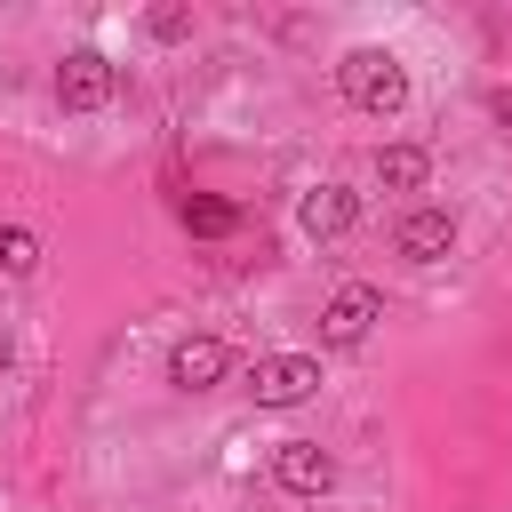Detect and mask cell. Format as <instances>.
I'll list each match as a JSON object with an SVG mask.
<instances>
[{"instance_id": "obj_1", "label": "cell", "mask_w": 512, "mask_h": 512, "mask_svg": "<svg viewBox=\"0 0 512 512\" xmlns=\"http://www.w3.org/2000/svg\"><path fill=\"white\" fill-rule=\"evenodd\" d=\"M336 88H344V104H360V112H376V120H392L400 104H408V64L392 56V48H344V64H336Z\"/></svg>"}, {"instance_id": "obj_2", "label": "cell", "mask_w": 512, "mask_h": 512, "mask_svg": "<svg viewBox=\"0 0 512 512\" xmlns=\"http://www.w3.org/2000/svg\"><path fill=\"white\" fill-rule=\"evenodd\" d=\"M120 96V64L104 56V48H72L64 64H56V104L64 112H104Z\"/></svg>"}, {"instance_id": "obj_3", "label": "cell", "mask_w": 512, "mask_h": 512, "mask_svg": "<svg viewBox=\"0 0 512 512\" xmlns=\"http://www.w3.org/2000/svg\"><path fill=\"white\" fill-rule=\"evenodd\" d=\"M384 320V288L376 280H344L328 304H320V336L336 344V352H352V344H368V328Z\"/></svg>"}, {"instance_id": "obj_4", "label": "cell", "mask_w": 512, "mask_h": 512, "mask_svg": "<svg viewBox=\"0 0 512 512\" xmlns=\"http://www.w3.org/2000/svg\"><path fill=\"white\" fill-rule=\"evenodd\" d=\"M248 392H256V408H304L320 392V360L312 352H272V360H256Z\"/></svg>"}, {"instance_id": "obj_5", "label": "cell", "mask_w": 512, "mask_h": 512, "mask_svg": "<svg viewBox=\"0 0 512 512\" xmlns=\"http://www.w3.org/2000/svg\"><path fill=\"white\" fill-rule=\"evenodd\" d=\"M448 248H456V208H440V200H424L392 224V256H408V264H440Z\"/></svg>"}, {"instance_id": "obj_6", "label": "cell", "mask_w": 512, "mask_h": 512, "mask_svg": "<svg viewBox=\"0 0 512 512\" xmlns=\"http://www.w3.org/2000/svg\"><path fill=\"white\" fill-rule=\"evenodd\" d=\"M232 376V344L224 336H176L168 344V384L176 392H216Z\"/></svg>"}, {"instance_id": "obj_7", "label": "cell", "mask_w": 512, "mask_h": 512, "mask_svg": "<svg viewBox=\"0 0 512 512\" xmlns=\"http://www.w3.org/2000/svg\"><path fill=\"white\" fill-rule=\"evenodd\" d=\"M272 480H280L288 496H328V488H336V456H328L320 440H280V448H272Z\"/></svg>"}, {"instance_id": "obj_8", "label": "cell", "mask_w": 512, "mask_h": 512, "mask_svg": "<svg viewBox=\"0 0 512 512\" xmlns=\"http://www.w3.org/2000/svg\"><path fill=\"white\" fill-rule=\"evenodd\" d=\"M296 224H304L312 240H344V232L360 224V192H352V184H312V192L296 200Z\"/></svg>"}, {"instance_id": "obj_9", "label": "cell", "mask_w": 512, "mask_h": 512, "mask_svg": "<svg viewBox=\"0 0 512 512\" xmlns=\"http://www.w3.org/2000/svg\"><path fill=\"white\" fill-rule=\"evenodd\" d=\"M176 224H184L192 240H224V232H240V200H216V192H192V200H176Z\"/></svg>"}, {"instance_id": "obj_10", "label": "cell", "mask_w": 512, "mask_h": 512, "mask_svg": "<svg viewBox=\"0 0 512 512\" xmlns=\"http://www.w3.org/2000/svg\"><path fill=\"white\" fill-rule=\"evenodd\" d=\"M424 176H432V152L424 144H384L376 152V184L384 192H424Z\"/></svg>"}, {"instance_id": "obj_11", "label": "cell", "mask_w": 512, "mask_h": 512, "mask_svg": "<svg viewBox=\"0 0 512 512\" xmlns=\"http://www.w3.org/2000/svg\"><path fill=\"white\" fill-rule=\"evenodd\" d=\"M0 272L8 280H32L40 272V232L32 224H0Z\"/></svg>"}, {"instance_id": "obj_12", "label": "cell", "mask_w": 512, "mask_h": 512, "mask_svg": "<svg viewBox=\"0 0 512 512\" xmlns=\"http://www.w3.org/2000/svg\"><path fill=\"white\" fill-rule=\"evenodd\" d=\"M152 32H160V40H184L192 16H184V8H152Z\"/></svg>"}, {"instance_id": "obj_13", "label": "cell", "mask_w": 512, "mask_h": 512, "mask_svg": "<svg viewBox=\"0 0 512 512\" xmlns=\"http://www.w3.org/2000/svg\"><path fill=\"white\" fill-rule=\"evenodd\" d=\"M8 368H16V336L0 328V376H8Z\"/></svg>"}]
</instances>
